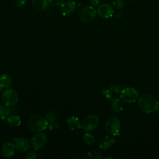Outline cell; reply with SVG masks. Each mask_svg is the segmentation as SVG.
Wrapping results in <instances>:
<instances>
[{"label": "cell", "instance_id": "1", "mask_svg": "<svg viewBox=\"0 0 159 159\" xmlns=\"http://www.w3.org/2000/svg\"><path fill=\"white\" fill-rule=\"evenodd\" d=\"M137 104L140 111L146 114H152L158 110L159 102L157 99L152 94H142L139 97Z\"/></svg>", "mask_w": 159, "mask_h": 159}, {"label": "cell", "instance_id": "8", "mask_svg": "<svg viewBox=\"0 0 159 159\" xmlns=\"http://www.w3.org/2000/svg\"><path fill=\"white\" fill-rule=\"evenodd\" d=\"M30 142L34 150H40L45 146L47 142V138L45 134L39 132L32 136Z\"/></svg>", "mask_w": 159, "mask_h": 159}, {"label": "cell", "instance_id": "10", "mask_svg": "<svg viewBox=\"0 0 159 159\" xmlns=\"http://www.w3.org/2000/svg\"><path fill=\"white\" fill-rule=\"evenodd\" d=\"M45 118L48 122V127L51 130H55L58 127V123L57 120V116L54 111H48L45 114Z\"/></svg>", "mask_w": 159, "mask_h": 159}, {"label": "cell", "instance_id": "6", "mask_svg": "<svg viewBox=\"0 0 159 159\" xmlns=\"http://www.w3.org/2000/svg\"><path fill=\"white\" fill-rule=\"evenodd\" d=\"M139 97V91L134 88L127 87L120 93L121 99L126 103L131 104L136 102Z\"/></svg>", "mask_w": 159, "mask_h": 159}, {"label": "cell", "instance_id": "28", "mask_svg": "<svg viewBox=\"0 0 159 159\" xmlns=\"http://www.w3.org/2000/svg\"><path fill=\"white\" fill-rule=\"evenodd\" d=\"M26 2V0H15V5L18 7H22Z\"/></svg>", "mask_w": 159, "mask_h": 159}, {"label": "cell", "instance_id": "11", "mask_svg": "<svg viewBox=\"0 0 159 159\" xmlns=\"http://www.w3.org/2000/svg\"><path fill=\"white\" fill-rule=\"evenodd\" d=\"M15 149L16 147L14 143L11 142H6L2 145L1 152L4 157L9 158L14 155Z\"/></svg>", "mask_w": 159, "mask_h": 159}, {"label": "cell", "instance_id": "30", "mask_svg": "<svg viewBox=\"0 0 159 159\" xmlns=\"http://www.w3.org/2000/svg\"><path fill=\"white\" fill-rule=\"evenodd\" d=\"M2 88H3V87L2 86V85L0 84V95L2 94Z\"/></svg>", "mask_w": 159, "mask_h": 159}, {"label": "cell", "instance_id": "19", "mask_svg": "<svg viewBox=\"0 0 159 159\" xmlns=\"http://www.w3.org/2000/svg\"><path fill=\"white\" fill-rule=\"evenodd\" d=\"M7 121L12 127H19L21 124V119L17 115H11L7 118Z\"/></svg>", "mask_w": 159, "mask_h": 159}, {"label": "cell", "instance_id": "5", "mask_svg": "<svg viewBox=\"0 0 159 159\" xmlns=\"http://www.w3.org/2000/svg\"><path fill=\"white\" fill-rule=\"evenodd\" d=\"M105 130L110 135L118 136L120 135V122L116 117H111L105 124Z\"/></svg>", "mask_w": 159, "mask_h": 159}, {"label": "cell", "instance_id": "17", "mask_svg": "<svg viewBox=\"0 0 159 159\" xmlns=\"http://www.w3.org/2000/svg\"><path fill=\"white\" fill-rule=\"evenodd\" d=\"M111 107L113 111H114L115 112H120L124 109V105L122 101L118 98H115L112 99Z\"/></svg>", "mask_w": 159, "mask_h": 159}, {"label": "cell", "instance_id": "26", "mask_svg": "<svg viewBox=\"0 0 159 159\" xmlns=\"http://www.w3.org/2000/svg\"><path fill=\"white\" fill-rule=\"evenodd\" d=\"M37 157V153L34 150H31L25 153L24 158L26 159H35Z\"/></svg>", "mask_w": 159, "mask_h": 159}, {"label": "cell", "instance_id": "27", "mask_svg": "<svg viewBox=\"0 0 159 159\" xmlns=\"http://www.w3.org/2000/svg\"><path fill=\"white\" fill-rule=\"evenodd\" d=\"M66 0H48L49 4L53 6H61Z\"/></svg>", "mask_w": 159, "mask_h": 159}, {"label": "cell", "instance_id": "29", "mask_svg": "<svg viewBox=\"0 0 159 159\" xmlns=\"http://www.w3.org/2000/svg\"><path fill=\"white\" fill-rule=\"evenodd\" d=\"M89 2L91 6H97L99 4L101 0H89Z\"/></svg>", "mask_w": 159, "mask_h": 159}, {"label": "cell", "instance_id": "3", "mask_svg": "<svg viewBox=\"0 0 159 159\" xmlns=\"http://www.w3.org/2000/svg\"><path fill=\"white\" fill-rule=\"evenodd\" d=\"M1 99L4 104L8 107L15 106L19 100L17 92L13 89H7L2 91Z\"/></svg>", "mask_w": 159, "mask_h": 159}, {"label": "cell", "instance_id": "31", "mask_svg": "<svg viewBox=\"0 0 159 159\" xmlns=\"http://www.w3.org/2000/svg\"><path fill=\"white\" fill-rule=\"evenodd\" d=\"M157 100H158V102H159V94H158V98H157Z\"/></svg>", "mask_w": 159, "mask_h": 159}, {"label": "cell", "instance_id": "25", "mask_svg": "<svg viewBox=\"0 0 159 159\" xmlns=\"http://www.w3.org/2000/svg\"><path fill=\"white\" fill-rule=\"evenodd\" d=\"M88 158H92V159H101L102 158V156L99 154V153L94 151L88 152Z\"/></svg>", "mask_w": 159, "mask_h": 159}, {"label": "cell", "instance_id": "7", "mask_svg": "<svg viewBox=\"0 0 159 159\" xmlns=\"http://www.w3.org/2000/svg\"><path fill=\"white\" fill-rule=\"evenodd\" d=\"M99 119L96 115L90 114L86 116L81 123V128L85 132H91L98 125Z\"/></svg>", "mask_w": 159, "mask_h": 159}, {"label": "cell", "instance_id": "18", "mask_svg": "<svg viewBox=\"0 0 159 159\" xmlns=\"http://www.w3.org/2000/svg\"><path fill=\"white\" fill-rule=\"evenodd\" d=\"M12 83V79L9 75L7 73H3L0 76V84L3 88H9Z\"/></svg>", "mask_w": 159, "mask_h": 159}, {"label": "cell", "instance_id": "13", "mask_svg": "<svg viewBox=\"0 0 159 159\" xmlns=\"http://www.w3.org/2000/svg\"><path fill=\"white\" fill-rule=\"evenodd\" d=\"M14 141L16 148L20 152H25L29 148V141L25 137H18L14 139Z\"/></svg>", "mask_w": 159, "mask_h": 159}, {"label": "cell", "instance_id": "32", "mask_svg": "<svg viewBox=\"0 0 159 159\" xmlns=\"http://www.w3.org/2000/svg\"><path fill=\"white\" fill-rule=\"evenodd\" d=\"M112 158V157H106V158Z\"/></svg>", "mask_w": 159, "mask_h": 159}, {"label": "cell", "instance_id": "16", "mask_svg": "<svg viewBox=\"0 0 159 159\" xmlns=\"http://www.w3.org/2000/svg\"><path fill=\"white\" fill-rule=\"evenodd\" d=\"M48 0H32V7L37 11L45 10L48 7Z\"/></svg>", "mask_w": 159, "mask_h": 159}, {"label": "cell", "instance_id": "24", "mask_svg": "<svg viewBox=\"0 0 159 159\" xmlns=\"http://www.w3.org/2000/svg\"><path fill=\"white\" fill-rule=\"evenodd\" d=\"M110 90L115 94H120L122 91L121 87L117 84H112L110 86Z\"/></svg>", "mask_w": 159, "mask_h": 159}, {"label": "cell", "instance_id": "20", "mask_svg": "<svg viewBox=\"0 0 159 159\" xmlns=\"http://www.w3.org/2000/svg\"><path fill=\"white\" fill-rule=\"evenodd\" d=\"M10 114V109L8 106L0 104V120L7 119Z\"/></svg>", "mask_w": 159, "mask_h": 159}, {"label": "cell", "instance_id": "23", "mask_svg": "<svg viewBox=\"0 0 159 159\" xmlns=\"http://www.w3.org/2000/svg\"><path fill=\"white\" fill-rule=\"evenodd\" d=\"M102 94L103 96V97L107 99V100H111L112 99V91L109 89H104L102 90Z\"/></svg>", "mask_w": 159, "mask_h": 159}, {"label": "cell", "instance_id": "21", "mask_svg": "<svg viewBox=\"0 0 159 159\" xmlns=\"http://www.w3.org/2000/svg\"><path fill=\"white\" fill-rule=\"evenodd\" d=\"M83 139L85 143L88 145L93 144L96 140L95 137L92 134L89 133V132H86V133L83 135Z\"/></svg>", "mask_w": 159, "mask_h": 159}, {"label": "cell", "instance_id": "22", "mask_svg": "<svg viewBox=\"0 0 159 159\" xmlns=\"http://www.w3.org/2000/svg\"><path fill=\"white\" fill-rule=\"evenodd\" d=\"M112 6L115 9H121L124 6V0H113Z\"/></svg>", "mask_w": 159, "mask_h": 159}, {"label": "cell", "instance_id": "4", "mask_svg": "<svg viewBox=\"0 0 159 159\" xmlns=\"http://www.w3.org/2000/svg\"><path fill=\"white\" fill-rule=\"evenodd\" d=\"M97 11L93 6H87L80 11L78 17L83 22L88 23L94 20Z\"/></svg>", "mask_w": 159, "mask_h": 159}, {"label": "cell", "instance_id": "14", "mask_svg": "<svg viewBox=\"0 0 159 159\" xmlns=\"http://www.w3.org/2000/svg\"><path fill=\"white\" fill-rule=\"evenodd\" d=\"M115 143L114 138L112 136L107 135L104 137L99 142V147L101 149L106 150L111 147Z\"/></svg>", "mask_w": 159, "mask_h": 159}, {"label": "cell", "instance_id": "15", "mask_svg": "<svg viewBox=\"0 0 159 159\" xmlns=\"http://www.w3.org/2000/svg\"><path fill=\"white\" fill-rule=\"evenodd\" d=\"M67 125L72 130H77L81 128V123L79 119L75 116H70L67 119Z\"/></svg>", "mask_w": 159, "mask_h": 159}, {"label": "cell", "instance_id": "2", "mask_svg": "<svg viewBox=\"0 0 159 159\" xmlns=\"http://www.w3.org/2000/svg\"><path fill=\"white\" fill-rule=\"evenodd\" d=\"M28 125L32 131L41 132L47 128L48 122L47 119L42 116L35 114L29 118Z\"/></svg>", "mask_w": 159, "mask_h": 159}, {"label": "cell", "instance_id": "12", "mask_svg": "<svg viewBox=\"0 0 159 159\" xmlns=\"http://www.w3.org/2000/svg\"><path fill=\"white\" fill-rule=\"evenodd\" d=\"M60 12L63 16H68L73 13L76 9V3L73 1H66L61 6Z\"/></svg>", "mask_w": 159, "mask_h": 159}, {"label": "cell", "instance_id": "9", "mask_svg": "<svg viewBox=\"0 0 159 159\" xmlns=\"http://www.w3.org/2000/svg\"><path fill=\"white\" fill-rule=\"evenodd\" d=\"M113 7L107 3H102L99 5L97 9L98 15L104 19H108L112 17L114 15Z\"/></svg>", "mask_w": 159, "mask_h": 159}]
</instances>
